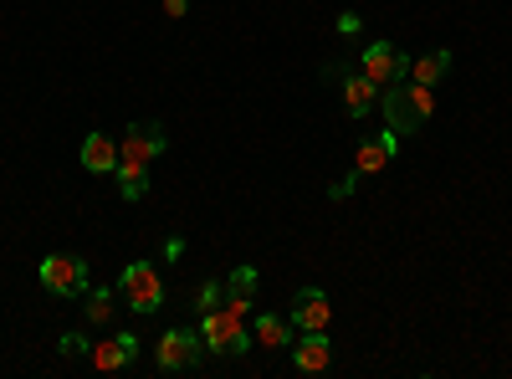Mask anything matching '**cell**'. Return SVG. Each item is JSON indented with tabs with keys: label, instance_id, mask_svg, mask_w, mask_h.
<instances>
[{
	"label": "cell",
	"instance_id": "6da1fadb",
	"mask_svg": "<svg viewBox=\"0 0 512 379\" xmlns=\"http://www.w3.org/2000/svg\"><path fill=\"white\" fill-rule=\"evenodd\" d=\"M164 154V123H128V134L118 139V195L144 200L149 195V159Z\"/></svg>",
	"mask_w": 512,
	"mask_h": 379
},
{
	"label": "cell",
	"instance_id": "7a4b0ae2",
	"mask_svg": "<svg viewBox=\"0 0 512 379\" xmlns=\"http://www.w3.org/2000/svg\"><path fill=\"white\" fill-rule=\"evenodd\" d=\"M379 108H384V123H390L395 134H415V129L431 123L436 93L425 88V82H395V88L379 93Z\"/></svg>",
	"mask_w": 512,
	"mask_h": 379
},
{
	"label": "cell",
	"instance_id": "3957f363",
	"mask_svg": "<svg viewBox=\"0 0 512 379\" xmlns=\"http://www.w3.org/2000/svg\"><path fill=\"white\" fill-rule=\"evenodd\" d=\"M200 339H205V349L210 354H246L251 344H256V333L241 323V313L236 308H210V313H200Z\"/></svg>",
	"mask_w": 512,
	"mask_h": 379
},
{
	"label": "cell",
	"instance_id": "277c9868",
	"mask_svg": "<svg viewBox=\"0 0 512 379\" xmlns=\"http://www.w3.org/2000/svg\"><path fill=\"white\" fill-rule=\"evenodd\" d=\"M118 298L134 313H159L164 308V277L154 272V262H128L118 277Z\"/></svg>",
	"mask_w": 512,
	"mask_h": 379
},
{
	"label": "cell",
	"instance_id": "5b68a950",
	"mask_svg": "<svg viewBox=\"0 0 512 379\" xmlns=\"http://www.w3.org/2000/svg\"><path fill=\"white\" fill-rule=\"evenodd\" d=\"M36 277H41V287L47 292H57V298H88V262L82 257H47L36 267Z\"/></svg>",
	"mask_w": 512,
	"mask_h": 379
},
{
	"label": "cell",
	"instance_id": "8992f818",
	"mask_svg": "<svg viewBox=\"0 0 512 379\" xmlns=\"http://www.w3.org/2000/svg\"><path fill=\"white\" fill-rule=\"evenodd\" d=\"M359 72H364L369 82H379V93H384V88H395V82H405L410 57H405L400 47H390V41H369V47L359 52Z\"/></svg>",
	"mask_w": 512,
	"mask_h": 379
},
{
	"label": "cell",
	"instance_id": "52a82bcc",
	"mask_svg": "<svg viewBox=\"0 0 512 379\" xmlns=\"http://www.w3.org/2000/svg\"><path fill=\"white\" fill-rule=\"evenodd\" d=\"M200 354H205V339H200V328L190 333V328H169L164 339H159V369L164 374H175V369H195L200 364Z\"/></svg>",
	"mask_w": 512,
	"mask_h": 379
},
{
	"label": "cell",
	"instance_id": "ba28073f",
	"mask_svg": "<svg viewBox=\"0 0 512 379\" xmlns=\"http://www.w3.org/2000/svg\"><path fill=\"white\" fill-rule=\"evenodd\" d=\"M338 98H344V113L349 118H364L379 108V82H369L359 67L354 72H338Z\"/></svg>",
	"mask_w": 512,
	"mask_h": 379
},
{
	"label": "cell",
	"instance_id": "9c48e42d",
	"mask_svg": "<svg viewBox=\"0 0 512 379\" xmlns=\"http://www.w3.org/2000/svg\"><path fill=\"white\" fill-rule=\"evenodd\" d=\"M292 323L303 328V333H318V328H328V323H333V303H328V292H323V287H303V292H297Z\"/></svg>",
	"mask_w": 512,
	"mask_h": 379
},
{
	"label": "cell",
	"instance_id": "30bf717a",
	"mask_svg": "<svg viewBox=\"0 0 512 379\" xmlns=\"http://www.w3.org/2000/svg\"><path fill=\"white\" fill-rule=\"evenodd\" d=\"M395 154H400V134H395V129H384L379 139H364V144L354 149V170H359V175H379Z\"/></svg>",
	"mask_w": 512,
	"mask_h": 379
},
{
	"label": "cell",
	"instance_id": "8fae6325",
	"mask_svg": "<svg viewBox=\"0 0 512 379\" xmlns=\"http://www.w3.org/2000/svg\"><path fill=\"white\" fill-rule=\"evenodd\" d=\"M134 359H139V339H134V333H118V339H108V344H93V369L98 374H118Z\"/></svg>",
	"mask_w": 512,
	"mask_h": 379
},
{
	"label": "cell",
	"instance_id": "7c38bea8",
	"mask_svg": "<svg viewBox=\"0 0 512 379\" xmlns=\"http://www.w3.org/2000/svg\"><path fill=\"white\" fill-rule=\"evenodd\" d=\"M292 359H297V369H303V374H323V369L333 364L328 333L318 328V333H303V339H292Z\"/></svg>",
	"mask_w": 512,
	"mask_h": 379
},
{
	"label": "cell",
	"instance_id": "4fadbf2b",
	"mask_svg": "<svg viewBox=\"0 0 512 379\" xmlns=\"http://www.w3.org/2000/svg\"><path fill=\"white\" fill-rule=\"evenodd\" d=\"M82 170L113 175L118 170V139H108V134H88V139H82Z\"/></svg>",
	"mask_w": 512,
	"mask_h": 379
},
{
	"label": "cell",
	"instance_id": "5bb4252c",
	"mask_svg": "<svg viewBox=\"0 0 512 379\" xmlns=\"http://www.w3.org/2000/svg\"><path fill=\"white\" fill-rule=\"evenodd\" d=\"M292 339H297L292 318H282V313H262V318H256V344H262V349H292Z\"/></svg>",
	"mask_w": 512,
	"mask_h": 379
},
{
	"label": "cell",
	"instance_id": "9a60e30c",
	"mask_svg": "<svg viewBox=\"0 0 512 379\" xmlns=\"http://www.w3.org/2000/svg\"><path fill=\"white\" fill-rule=\"evenodd\" d=\"M451 72V52L446 47H436V52H425V57H410V82H425V88H436V82Z\"/></svg>",
	"mask_w": 512,
	"mask_h": 379
},
{
	"label": "cell",
	"instance_id": "2e32d148",
	"mask_svg": "<svg viewBox=\"0 0 512 379\" xmlns=\"http://www.w3.org/2000/svg\"><path fill=\"white\" fill-rule=\"evenodd\" d=\"M251 298H256V267H236L226 277V308H236L246 318L251 313Z\"/></svg>",
	"mask_w": 512,
	"mask_h": 379
},
{
	"label": "cell",
	"instance_id": "e0dca14e",
	"mask_svg": "<svg viewBox=\"0 0 512 379\" xmlns=\"http://www.w3.org/2000/svg\"><path fill=\"white\" fill-rule=\"evenodd\" d=\"M82 308H88V323L98 328V323H108V318H113V308H118V292H113V287H93Z\"/></svg>",
	"mask_w": 512,
	"mask_h": 379
},
{
	"label": "cell",
	"instance_id": "ac0fdd59",
	"mask_svg": "<svg viewBox=\"0 0 512 379\" xmlns=\"http://www.w3.org/2000/svg\"><path fill=\"white\" fill-rule=\"evenodd\" d=\"M221 303H226V287H221V282H200L195 308H200V313H210V308H221Z\"/></svg>",
	"mask_w": 512,
	"mask_h": 379
},
{
	"label": "cell",
	"instance_id": "d6986e66",
	"mask_svg": "<svg viewBox=\"0 0 512 379\" xmlns=\"http://www.w3.org/2000/svg\"><path fill=\"white\" fill-rule=\"evenodd\" d=\"M354 180H359V170H354V175H344V180H333V185H328V195H333V200H349V195H354Z\"/></svg>",
	"mask_w": 512,
	"mask_h": 379
},
{
	"label": "cell",
	"instance_id": "ffe728a7",
	"mask_svg": "<svg viewBox=\"0 0 512 379\" xmlns=\"http://www.w3.org/2000/svg\"><path fill=\"white\" fill-rule=\"evenodd\" d=\"M62 354H93V344L82 339V333H67V339H62Z\"/></svg>",
	"mask_w": 512,
	"mask_h": 379
},
{
	"label": "cell",
	"instance_id": "44dd1931",
	"mask_svg": "<svg viewBox=\"0 0 512 379\" xmlns=\"http://www.w3.org/2000/svg\"><path fill=\"white\" fill-rule=\"evenodd\" d=\"M185 11H190V6H185V0H164V16H175V21H180Z\"/></svg>",
	"mask_w": 512,
	"mask_h": 379
}]
</instances>
